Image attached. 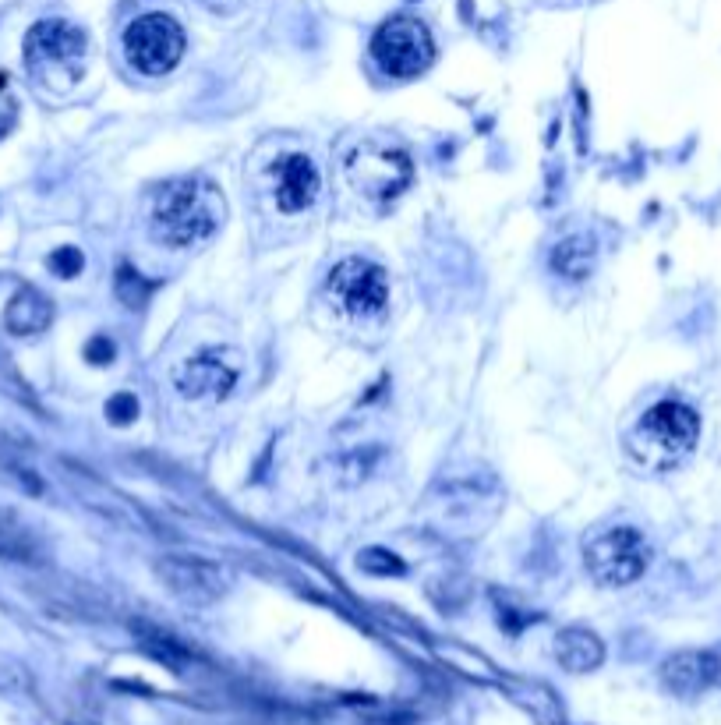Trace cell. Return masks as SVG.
Listing matches in <instances>:
<instances>
[{
    "label": "cell",
    "instance_id": "6da1fadb",
    "mask_svg": "<svg viewBox=\"0 0 721 725\" xmlns=\"http://www.w3.org/2000/svg\"><path fill=\"white\" fill-rule=\"evenodd\" d=\"M223 220L220 191L202 177H181L160 188L152 202V234L163 245L191 248L213 234Z\"/></svg>",
    "mask_w": 721,
    "mask_h": 725
},
{
    "label": "cell",
    "instance_id": "7a4b0ae2",
    "mask_svg": "<svg viewBox=\"0 0 721 725\" xmlns=\"http://www.w3.org/2000/svg\"><path fill=\"white\" fill-rule=\"evenodd\" d=\"M697 435L700 418L693 407L679 404V400H661L640 418L637 432L630 439V450L644 467L665 471V467H676L693 450Z\"/></svg>",
    "mask_w": 721,
    "mask_h": 725
},
{
    "label": "cell",
    "instance_id": "3957f363",
    "mask_svg": "<svg viewBox=\"0 0 721 725\" xmlns=\"http://www.w3.org/2000/svg\"><path fill=\"white\" fill-rule=\"evenodd\" d=\"M85 32L64 18L36 22L25 36V64L43 82L61 78V85H75L85 64Z\"/></svg>",
    "mask_w": 721,
    "mask_h": 725
},
{
    "label": "cell",
    "instance_id": "277c9868",
    "mask_svg": "<svg viewBox=\"0 0 721 725\" xmlns=\"http://www.w3.org/2000/svg\"><path fill=\"white\" fill-rule=\"evenodd\" d=\"M372 57L386 75L393 78H418L435 61V43L425 22L407 15L389 18L372 36Z\"/></svg>",
    "mask_w": 721,
    "mask_h": 725
},
{
    "label": "cell",
    "instance_id": "5b68a950",
    "mask_svg": "<svg viewBox=\"0 0 721 725\" xmlns=\"http://www.w3.org/2000/svg\"><path fill=\"white\" fill-rule=\"evenodd\" d=\"M647 559H651V549H647L644 535L633 531V527L601 531V535H594L591 542L584 545V563L601 588H623V584H633V580L647 570Z\"/></svg>",
    "mask_w": 721,
    "mask_h": 725
},
{
    "label": "cell",
    "instance_id": "8992f818",
    "mask_svg": "<svg viewBox=\"0 0 721 725\" xmlns=\"http://www.w3.org/2000/svg\"><path fill=\"white\" fill-rule=\"evenodd\" d=\"M124 50L142 75H167L184 57V29L170 15H142L124 32Z\"/></svg>",
    "mask_w": 721,
    "mask_h": 725
},
{
    "label": "cell",
    "instance_id": "52a82bcc",
    "mask_svg": "<svg viewBox=\"0 0 721 725\" xmlns=\"http://www.w3.org/2000/svg\"><path fill=\"white\" fill-rule=\"evenodd\" d=\"M347 177L368 199H396L410 184V160L400 149H389L382 142L357 145L347 160Z\"/></svg>",
    "mask_w": 721,
    "mask_h": 725
},
{
    "label": "cell",
    "instance_id": "ba28073f",
    "mask_svg": "<svg viewBox=\"0 0 721 725\" xmlns=\"http://www.w3.org/2000/svg\"><path fill=\"white\" fill-rule=\"evenodd\" d=\"M156 577L184 605H213L230 591V570L209 563V559L167 556L156 563Z\"/></svg>",
    "mask_w": 721,
    "mask_h": 725
},
{
    "label": "cell",
    "instance_id": "9c48e42d",
    "mask_svg": "<svg viewBox=\"0 0 721 725\" xmlns=\"http://www.w3.org/2000/svg\"><path fill=\"white\" fill-rule=\"evenodd\" d=\"M329 298L347 315H379L389 301L386 273L368 259H343L329 273Z\"/></svg>",
    "mask_w": 721,
    "mask_h": 725
},
{
    "label": "cell",
    "instance_id": "30bf717a",
    "mask_svg": "<svg viewBox=\"0 0 721 725\" xmlns=\"http://www.w3.org/2000/svg\"><path fill=\"white\" fill-rule=\"evenodd\" d=\"M273 184H276V206L283 213H301V209H308L319 199V170L301 153L276 163Z\"/></svg>",
    "mask_w": 721,
    "mask_h": 725
},
{
    "label": "cell",
    "instance_id": "8fae6325",
    "mask_svg": "<svg viewBox=\"0 0 721 725\" xmlns=\"http://www.w3.org/2000/svg\"><path fill=\"white\" fill-rule=\"evenodd\" d=\"M234 379L237 372L227 365L223 358H216V354H202V358L188 361V365L181 368V375H177V386H181L184 397H216L223 400L230 390H234Z\"/></svg>",
    "mask_w": 721,
    "mask_h": 725
},
{
    "label": "cell",
    "instance_id": "7c38bea8",
    "mask_svg": "<svg viewBox=\"0 0 721 725\" xmlns=\"http://www.w3.org/2000/svg\"><path fill=\"white\" fill-rule=\"evenodd\" d=\"M661 680L679 697H693L700 690L714 687L711 651H679V655H672L661 665Z\"/></svg>",
    "mask_w": 721,
    "mask_h": 725
},
{
    "label": "cell",
    "instance_id": "4fadbf2b",
    "mask_svg": "<svg viewBox=\"0 0 721 725\" xmlns=\"http://www.w3.org/2000/svg\"><path fill=\"white\" fill-rule=\"evenodd\" d=\"M54 322V305L39 294L36 287H22L11 298L8 312H4V326L15 336H36Z\"/></svg>",
    "mask_w": 721,
    "mask_h": 725
},
{
    "label": "cell",
    "instance_id": "5bb4252c",
    "mask_svg": "<svg viewBox=\"0 0 721 725\" xmlns=\"http://www.w3.org/2000/svg\"><path fill=\"white\" fill-rule=\"evenodd\" d=\"M555 658L566 672H591L601 665L605 658V644L598 641V634L591 630H580V626H570L555 637Z\"/></svg>",
    "mask_w": 721,
    "mask_h": 725
},
{
    "label": "cell",
    "instance_id": "9a60e30c",
    "mask_svg": "<svg viewBox=\"0 0 721 725\" xmlns=\"http://www.w3.org/2000/svg\"><path fill=\"white\" fill-rule=\"evenodd\" d=\"M555 273H562L566 280H584L594 269V237L587 234H573L566 237L552 255Z\"/></svg>",
    "mask_w": 721,
    "mask_h": 725
},
{
    "label": "cell",
    "instance_id": "2e32d148",
    "mask_svg": "<svg viewBox=\"0 0 721 725\" xmlns=\"http://www.w3.org/2000/svg\"><path fill=\"white\" fill-rule=\"evenodd\" d=\"M39 556L32 535L18 524L11 513H0V559H15V563H32Z\"/></svg>",
    "mask_w": 721,
    "mask_h": 725
},
{
    "label": "cell",
    "instance_id": "e0dca14e",
    "mask_svg": "<svg viewBox=\"0 0 721 725\" xmlns=\"http://www.w3.org/2000/svg\"><path fill=\"white\" fill-rule=\"evenodd\" d=\"M149 283L142 280V273H135L131 266H121L117 269V298L124 301V305L138 308L145 305V298H149Z\"/></svg>",
    "mask_w": 721,
    "mask_h": 725
},
{
    "label": "cell",
    "instance_id": "ac0fdd59",
    "mask_svg": "<svg viewBox=\"0 0 721 725\" xmlns=\"http://www.w3.org/2000/svg\"><path fill=\"white\" fill-rule=\"evenodd\" d=\"M46 266L54 269L61 280H71V276H78L82 273V266H85V259H82V252L78 248H71V245H64V248H57L50 259H46Z\"/></svg>",
    "mask_w": 721,
    "mask_h": 725
},
{
    "label": "cell",
    "instance_id": "d6986e66",
    "mask_svg": "<svg viewBox=\"0 0 721 725\" xmlns=\"http://www.w3.org/2000/svg\"><path fill=\"white\" fill-rule=\"evenodd\" d=\"M361 570H365V573H379V577H386V573H403V563L393 556V552L368 549L365 556H361Z\"/></svg>",
    "mask_w": 721,
    "mask_h": 725
},
{
    "label": "cell",
    "instance_id": "ffe728a7",
    "mask_svg": "<svg viewBox=\"0 0 721 725\" xmlns=\"http://www.w3.org/2000/svg\"><path fill=\"white\" fill-rule=\"evenodd\" d=\"M107 418L114 421V425H131V421L138 418V400L131 397V393H117V397L107 404Z\"/></svg>",
    "mask_w": 721,
    "mask_h": 725
},
{
    "label": "cell",
    "instance_id": "44dd1931",
    "mask_svg": "<svg viewBox=\"0 0 721 725\" xmlns=\"http://www.w3.org/2000/svg\"><path fill=\"white\" fill-rule=\"evenodd\" d=\"M15 117H18V107H15V96H11V89H8V75H0V138L15 128Z\"/></svg>",
    "mask_w": 721,
    "mask_h": 725
},
{
    "label": "cell",
    "instance_id": "7402d4cb",
    "mask_svg": "<svg viewBox=\"0 0 721 725\" xmlns=\"http://www.w3.org/2000/svg\"><path fill=\"white\" fill-rule=\"evenodd\" d=\"M85 358H89L92 365H110V361H114V340H107V336H92L89 347H85Z\"/></svg>",
    "mask_w": 721,
    "mask_h": 725
},
{
    "label": "cell",
    "instance_id": "603a6c76",
    "mask_svg": "<svg viewBox=\"0 0 721 725\" xmlns=\"http://www.w3.org/2000/svg\"><path fill=\"white\" fill-rule=\"evenodd\" d=\"M711 669H714V687H721V648L711 651Z\"/></svg>",
    "mask_w": 721,
    "mask_h": 725
}]
</instances>
